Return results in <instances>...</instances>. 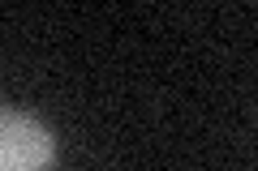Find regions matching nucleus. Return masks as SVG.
Here are the masks:
<instances>
[{
	"label": "nucleus",
	"mask_w": 258,
	"mask_h": 171,
	"mask_svg": "<svg viewBox=\"0 0 258 171\" xmlns=\"http://www.w3.org/2000/svg\"><path fill=\"white\" fill-rule=\"evenodd\" d=\"M56 137L47 124L13 107H0V171H52Z\"/></svg>",
	"instance_id": "f257e3e1"
}]
</instances>
